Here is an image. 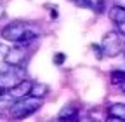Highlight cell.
<instances>
[{
  "instance_id": "1",
  "label": "cell",
  "mask_w": 125,
  "mask_h": 122,
  "mask_svg": "<svg viewBox=\"0 0 125 122\" xmlns=\"http://www.w3.org/2000/svg\"><path fill=\"white\" fill-rule=\"evenodd\" d=\"M38 35L40 33L35 32L31 26H28L24 23H19V21L10 23L2 30V37L9 42H14V44H28L31 40L38 38Z\"/></svg>"
},
{
  "instance_id": "2",
  "label": "cell",
  "mask_w": 125,
  "mask_h": 122,
  "mask_svg": "<svg viewBox=\"0 0 125 122\" xmlns=\"http://www.w3.org/2000/svg\"><path fill=\"white\" fill-rule=\"evenodd\" d=\"M101 47H103L104 56H108V58H115V56L122 54L125 51V35L120 30H116V32H108L103 37Z\"/></svg>"
},
{
  "instance_id": "3",
  "label": "cell",
  "mask_w": 125,
  "mask_h": 122,
  "mask_svg": "<svg viewBox=\"0 0 125 122\" xmlns=\"http://www.w3.org/2000/svg\"><path fill=\"white\" fill-rule=\"evenodd\" d=\"M40 105H42V98H35L30 94L23 99H16L9 112L14 119H24V117H30L31 113H35L40 108Z\"/></svg>"
},
{
  "instance_id": "4",
  "label": "cell",
  "mask_w": 125,
  "mask_h": 122,
  "mask_svg": "<svg viewBox=\"0 0 125 122\" xmlns=\"http://www.w3.org/2000/svg\"><path fill=\"white\" fill-rule=\"evenodd\" d=\"M24 77H26V72L23 70V66H12L5 61L0 65V87L9 89L18 82H21Z\"/></svg>"
},
{
  "instance_id": "5",
  "label": "cell",
  "mask_w": 125,
  "mask_h": 122,
  "mask_svg": "<svg viewBox=\"0 0 125 122\" xmlns=\"http://www.w3.org/2000/svg\"><path fill=\"white\" fill-rule=\"evenodd\" d=\"M28 58V51H26V44L23 45H16V47H10L5 56H4V61L12 66H24V61Z\"/></svg>"
},
{
  "instance_id": "6",
  "label": "cell",
  "mask_w": 125,
  "mask_h": 122,
  "mask_svg": "<svg viewBox=\"0 0 125 122\" xmlns=\"http://www.w3.org/2000/svg\"><path fill=\"white\" fill-rule=\"evenodd\" d=\"M31 85H33V82H31V80L23 79L21 82H18L16 85H12V87L7 89V96L12 98V99H23V98L30 96V93H31Z\"/></svg>"
},
{
  "instance_id": "7",
  "label": "cell",
  "mask_w": 125,
  "mask_h": 122,
  "mask_svg": "<svg viewBox=\"0 0 125 122\" xmlns=\"http://www.w3.org/2000/svg\"><path fill=\"white\" fill-rule=\"evenodd\" d=\"M108 115L111 120L118 122V120H123L125 122V105L123 103H116V105H111L108 108Z\"/></svg>"
},
{
  "instance_id": "8",
  "label": "cell",
  "mask_w": 125,
  "mask_h": 122,
  "mask_svg": "<svg viewBox=\"0 0 125 122\" xmlns=\"http://www.w3.org/2000/svg\"><path fill=\"white\" fill-rule=\"evenodd\" d=\"M57 120H70V122H75V120H78V110L75 108V106H64L61 112H59V115H57Z\"/></svg>"
},
{
  "instance_id": "9",
  "label": "cell",
  "mask_w": 125,
  "mask_h": 122,
  "mask_svg": "<svg viewBox=\"0 0 125 122\" xmlns=\"http://www.w3.org/2000/svg\"><path fill=\"white\" fill-rule=\"evenodd\" d=\"M30 94L35 96V98H45L47 94H49V85H47V84H42V82H38V84L33 82V85H31V93H30Z\"/></svg>"
},
{
  "instance_id": "10",
  "label": "cell",
  "mask_w": 125,
  "mask_h": 122,
  "mask_svg": "<svg viewBox=\"0 0 125 122\" xmlns=\"http://www.w3.org/2000/svg\"><path fill=\"white\" fill-rule=\"evenodd\" d=\"M71 2H73L76 7H83V9H92V7H94V2H92V0H71Z\"/></svg>"
},
{
  "instance_id": "11",
  "label": "cell",
  "mask_w": 125,
  "mask_h": 122,
  "mask_svg": "<svg viewBox=\"0 0 125 122\" xmlns=\"http://www.w3.org/2000/svg\"><path fill=\"white\" fill-rule=\"evenodd\" d=\"M92 51L94 52H96V56L101 59V58H104V52H103V47H101V45H97V44H94L92 45Z\"/></svg>"
},
{
  "instance_id": "12",
  "label": "cell",
  "mask_w": 125,
  "mask_h": 122,
  "mask_svg": "<svg viewBox=\"0 0 125 122\" xmlns=\"http://www.w3.org/2000/svg\"><path fill=\"white\" fill-rule=\"evenodd\" d=\"M64 59H66V56L62 54V52H59V54L54 56V63L56 65H62V63H64Z\"/></svg>"
},
{
  "instance_id": "13",
  "label": "cell",
  "mask_w": 125,
  "mask_h": 122,
  "mask_svg": "<svg viewBox=\"0 0 125 122\" xmlns=\"http://www.w3.org/2000/svg\"><path fill=\"white\" fill-rule=\"evenodd\" d=\"M94 9H96V12H104V0L96 2V4H94Z\"/></svg>"
},
{
  "instance_id": "14",
  "label": "cell",
  "mask_w": 125,
  "mask_h": 122,
  "mask_svg": "<svg viewBox=\"0 0 125 122\" xmlns=\"http://www.w3.org/2000/svg\"><path fill=\"white\" fill-rule=\"evenodd\" d=\"M116 26H118V30H120V32L125 35V21H122V23H120V24H116Z\"/></svg>"
},
{
  "instance_id": "15",
  "label": "cell",
  "mask_w": 125,
  "mask_h": 122,
  "mask_svg": "<svg viewBox=\"0 0 125 122\" xmlns=\"http://www.w3.org/2000/svg\"><path fill=\"white\" fill-rule=\"evenodd\" d=\"M4 14H5V9H4V5H2V4H0V19L4 18Z\"/></svg>"
},
{
  "instance_id": "16",
  "label": "cell",
  "mask_w": 125,
  "mask_h": 122,
  "mask_svg": "<svg viewBox=\"0 0 125 122\" xmlns=\"http://www.w3.org/2000/svg\"><path fill=\"white\" fill-rule=\"evenodd\" d=\"M123 58H125V52H123Z\"/></svg>"
},
{
  "instance_id": "17",
  "label": "cell",
  "mask_w": 125,
  "mask_h": 122,
  "mask_svg": "<svg viewBox=\"0 0 125 122\" xmlns=\"http://www.w3.org/2000/svg\"><path fill=\"white\" fill-rule=\"evenodd\" d=\"M123 52H125V51H123Z\"/></svg>"
}]
</instances>
